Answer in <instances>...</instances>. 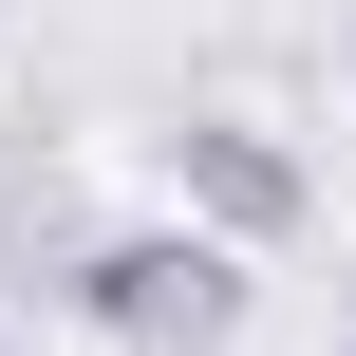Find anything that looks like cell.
I'll return each mask as SVG.
<instances>
[{
  "instance_id": "obj_2",
  "label": "cell",
  "mask_w": 356,
  "mask_h": 356,
  "mask_svg": "<svg viewBox=\"0 0 356 356\" xmlns=\"http://www.w3.org/2000/svg\"><path fill=\"white\" fill-rule=\"evenodd\" d=\"M169 207H188V225H225V244L263 263V244H300L319 169H300V150H282L263 113H169Z\"/></svg>"
},
{
  "instance_id": "obj_3",
  "label": "cell",
  "mask_w": 356,
  "mask_h": 356,
  "mask_svg": "<svg viewBox=\"0 0 356 356\" xmlns=\"http://www.w3.org/2000/svg\"><path fill=\"white\" fill-rule=\"evenodd\" d=\"M338 356H356V319H338Z\"/></svg>"
},
{
  "instance_id": "obj_1",
  "label": "cell",
  "mask_w": 356,
  "mask_h": 356,
  "mask_svg": "<svg viewBox=\"0 0 356 356\" xmlns=\"http://www.w3.org/2000/svg\"><path fill=\"white\" fill-rule=\"evenodd\" d=\"M56 300H75L113 356H225L244 338V244L188 225V207H169V225H94V244L56 263Z\"/></svg>"
}]
</instances>
